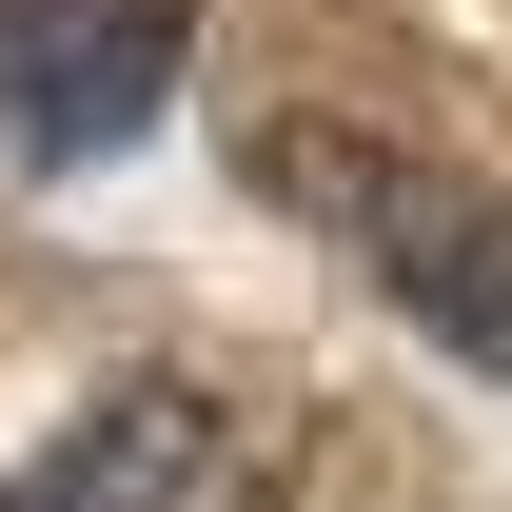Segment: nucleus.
I'll return each instance as SVG.
<instances>
[{
  "mask_svg": "<svg viewBox=\"0 0 512 512\" xmlns=\"http://www.w3.org/2000/svg\"><path fill=\"white\" fill-rule=\"evenodd\" d=\"M0 512H237V394L217 375H119L60 453H20Z\"/></svg>",
  "mask_w": 512,
  "mask_h": 512,
  "instance_id": "nucleus-3",
  "label": "nucleus"
},
{
  "mask_svg": "<svg viewBox=\"0 0 512 512\" xmlns=\"http://www.w3.org/2000/svg\"><path fill=\"white\" fill-rule=\"evenodd\" d=\"M197 60V0H0V178L119 158Z\"/></svg>",
  "mask_w": 512,
  "mask_h": 512,
  "instance_id": "nucleus-2",
  "label": "nucleus"
},
{
  "mask_svg": "<svg viewBox=\"0 0 512 512\" xmlns=\"http://www.w3.org/2000/svg\"><path fill=\"white\" fill-rule=\"evenodd\" d=\"M256 178L296 197L355 276H375L414 335H453L473 375H512V197L493 178H453V158H394V138H256Z\"/></svg>",
  "mask_w": 512,
  "mask_h": 512,
  "instance_id": "nucleus-1",
  "label": "nucleus"
}]
</instances>
